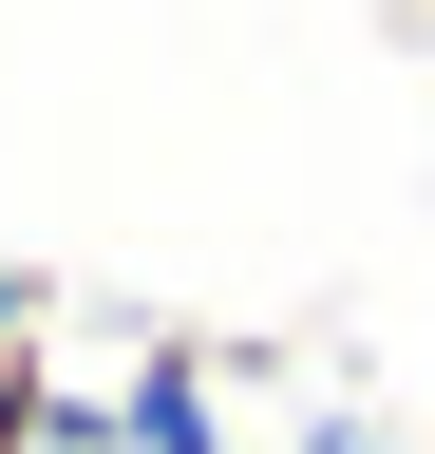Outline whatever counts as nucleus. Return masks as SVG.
<instances>
[{
  "instance_id": "2",
  "label": "nucleus",
  "mask_w": 435,
  "mask_h": 454,
  "mask_svg": "<svg viewBox=\"0 0 435 454\" xmlns=\"http://www.w3.org/2000/svg\"><path fill=\"white\" fill-rule=\"evenodd\" d=\"M58 397H76V379H58V340H0V454L58 435Z\"/></svg>"
},
{
  "instance_id": "4",
  "label": "nucleus",
  "mask_w": 435,
  "mask_h": 454,
  "mask_svg": "<svg viewBox=\"0 0 435 454\" xmlns=\"http://www.w3.org/2000/svg\"><path fill=\"white\" fill-rule=\"evenodd\" d=\"M38 454H133V435H114V397H58V435H38Z\"/></svg>"
},
{
  "instance_id": "1",
  "label": "nucleus",
  "mask_w": 435,
  "mask_h": 454,
  "mask_svg": "<svg viewBox=\"0 0 435 454\" xmlns=\"http://www.w3.org/2000/svg\"><path fill=\"white\" fill-rule=\"evenodd\" d=\"M114 435H133V454H228V379H208V340H190V322H151V340H133Z\"/></svg>"
},
{
  "instance_id": "3",
  "label": "nucleus",
  "mask_w": 435,
  "mask_h": 454,
  "mask_svg": "<svg viewBox=\"0 0 435 454\" xmlns=\"http://www.w3.org/2000/svg\"><path fill=\"white\" fill-rule=\"evenodd\" d=\"M0 340H58V284L38 265H0Z\"/></svg>"
},
{
  "instance_id": "5",
  "label": "nucleus",
  "mask_w": 435,
  "mask_h": 454,
  "mask_svg": "<svg viewBox=\"0 0 435 454\" xmlns=\"http://www.w3.org/2000/svg\"><path fill=\"white\" fill-rule=\"evenodd\" d=\"M303 454H398V435H378V417H303Z\"/></svg>"
}]
</instances>
